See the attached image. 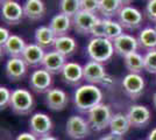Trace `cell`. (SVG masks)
Segmentation results:
<instances>
[{
	"label": "cell",
	"mask_w": 156,
	"mask_h": 140,
	"mask_svg": "<svg viewBox=\"0 0 156 140\" xmlns=\"http://www.w3.org/2000/svg\"><path fill=\"white\" fill-rule=\"evenodd\" d=\"M26 62L21 57H14V59H8V61L5 64V74L7 78L11 82H19L21 81L27 73Z\"/></svg>",
	"instance_id": "cell-18"
},
{
	"label": "cell",
	"mask_w": 156,
	"mask_h": 140,
	"mask_svg": "<svg viewBox=\"0 0 156 140\" xmlns=\"http://www.w3.org/2000/svg\"><path fill=\"white\" fill-rule=\"evenodd\" d=\"M154 28H155V31H156V25H155V27H154Z\"/></svg>",
	"instance_id": "cell-44"
},
{
	"label": "cell",
	"mask_w": 156,
	"mask_h": 140,
	"mask_svg": "<svg viewBox=\"0 0 156 140\" xmlns=\"http://www.w3.org/2000/svg\"><path fill=\"white\" fill-rule=\"evenodd\" d=\"M99 9V0H80V11L96 14Z\"/></svg>",
	"instance_id": "cell-32"
},
{
	"label": "cell",
	"mask_w": 156,
	"mask_h": 140,
	"mask_svg": "<svg viewBox=\"0 0 156 140\" xmlns=\"http://www.w3.org/2000/svg\"><path fill=\"white\" fill-rule=\"evenodd\" d=\"M146 87L144 78L140 74H127L122 80V89L132 100L139 99Z\"/></svg>",
	"instance_id": "cell-8"
},
{
	"label": "cell",
	"mask_w": 156,
	"mask_h": 140,
	"mask_svg": "<svg viewBox=\"0 0 156 140\" xmlns=\"http://www.w3.org/2000/svg\"><path fill=\"white\" fill-rule=\"evenodd\" d=\"M127 118L129 120L132 127L135 128H143L146 127L150 121L151 114L149 109L144 105H132L127 112Z\"/></svg>",
	"instance_id": "cell-13"
},
{
	"label": "cell",
	"mask_w": 156,
	"mask_h": 140,
	"mask_svg": "<svg viewBox=\"0 0 156 140\" xmlns=\"http://www.w3.org/2000/svg\"><path fill=\"white\" fill-rule=\"evenodd\" d=\"M91 35L93 38H105V26L104 19H99L98 22L92 28Z\"/></svg>",
	"instance_id": "cell-34"
},
{
	"label": "cell",
	"mask_w": 156,
	"mask_h": 140,
	"mask_svg": "<svg viewBox=\"0 0 156 140\" xmlns=\"http://www.w3.org/2000/svg\"><path fill=\"white\" fill-rule=\"evenodd\" d=\"M86 53L91 61L104 64L107 61H110L113 54L115 53L113 41L106 38H92L87 43Z\"/></svg>",
	"instance_id": "cell-2"
},
{
	"label": "cell",
	"mask_w": 156,
	"mask_h": 140,
	"mask_svg": "<svg viewBox=\"0 0 156 140\" xmlns=\"http://www.w3.org/2000/svg\"><path fill=\"white\" fill-rule=\"evenodd\" d=\"M65 64H66V57L56 50H51L46 53L41 66L51 75H57L62 73Z\"/></svg>",
	"instance_id": "cell-17"
},
{
	"label": "cell",
	"mask_w": 156,
	"mask_h": 140,
	"mask_svg": "<svg viewBox=\"0 0 156 140\" xmlns=\"http://www.w3.org/2000/svg\"><path fill=\"white\" fill-rule=\"evenodd\" d=\"M15 140H39L36 135H34L32 132H23V133H20Z\"/></svg>",
	"instance_id": "cell-37"
},
{
	"label": "cell",
	"mask_w": 156,
	"mask_h": 140,
	"mask_svg": "<svg viewBox=\"0 0 156 140\" xmlns=\"http://www.w3.org/2000/svg\"><path fill=\"white\" fill-rule=\"evenodd\" d=\"M22 7L25 16L32 21L40 20L46 14V5L43 0H26Z\"/></svg>",
	"instance_id": "cell-22"
},
{
	"label": "cell",
	"mask_w": 156,
	"mask_h": 140,
	"mask_svg": "<svg viewBox=\"0 0 156 140\" xmlns=\"http://www.w3.org/2000/svg\"><path fill=\"white\" fill-rule=\"evenodd\" d=\"M120 1V4L122 5V6H129L130 2L133 1V0H119Z\"/></svg>",
	"instance_id": "cell-41"
},
{
	"label": "cell",
	"mask_w": 156,
	"mask_h": 140,
	"mask_svg": "<svg viewBox=\"0 0 156 140\" xmlns=\"http://www.w3.org/2000/svg\"><path fill=\"white\" fill-rule=\"evenodd\" d=\"M147 140H156V127L155 128H153L151 131H150V133L148 134V138Z\"/></svg>",
	"instance_id": "cell-39"
},
{
	"label": "cell",
	"mask_w": 156,
	"mask_h": 140,
	"mask_svg": "<svg viewBox=\"0 0 156 140\" xmlns=\"http://www.w3.org/2000/svg\"><path fill=\"white\" fill-rule=\"evenodd\" d=\"M83 69H84V80L89 84L106 85L108 83H112L111 77L108 76V74L106 73L105 67L101 63L90 60L89 62H86L85 66H83Z\"/></svg>",
	"instance_id": "cell-5"
},
{
	"label": "cell",
	"mask_w": 156,
	"mask_h": 140,
	"mask_svg": "<svg viewBox=\"0 0 156 140\" xmlns=\"http://www.w3.org/2000/svg\"><path fill=\"white\" fill-rule=\"evenodd\" d=\"M23 7L18 1H7L1 4V19L7 25H18L23 19Z\"/></svg>",
	"instance_id": "cell-10"
},
{
	"label": "cell",
	"mask_w": 156,
	"mask_h": 140,
	"mask_svg": "<svg viewBox=\"0 0 156 140\" xmlns=\"http://www.w3.org/2000/svg\"><path fill=\"white\" fill-rule=\"evenodd\" d=\"M7 1H11V0H0V2H1V4H4V2H7Z\"/></svg>",
	"instance_id": "cell-43"
},
{
	"label": "cell",
	"mask_w": 156,
	"mask_h": 140,
	"mask_svg": "<svg viewBox=\"0 0 156 140\" xmlns=\"http://www.w3.org/2000/svg\"><path fill=\"white\" fill-rule=\"evenodd\" d=\"M61 13L73 18L80 11V0H61L59 2Z\"/></svg>",
	"instance_id": "cell-30"
},
{
	"label": "cell",
	"mask_w": 156,
	"mask_h": 140,
	"mask_svg": "<svg viewBox=\"0 0 156 140\" xmlns=\"http://www.w3.org/2000/svg\"><path fill=\"white\" fill-rule=\"evenodd\" d=\"M11 35L12 34L9 33V31L7 29V28H5V27H0V46L2 47L5 43H6L7 41H8V39L11 38Z\"/></svg>",
	"instance_id": "cell-36"
},
{
	"label": "cell",
	"mask_w": 156,
	"mask_h": 140,
	"mask_svg": "<svg viewBox=\"0 0 156 140\" xmlns=\"http://www.w3.org/2000/svg\"><path fill=\"white\" fill-rule=\"evenodd\" d=\"M71 26H72L71 18L63 13H61V12L57 13L56 15H54L51 18V20H50V23H49V27L51 28V31L56 35V38L68 35Z\"/></svg>",
	"instance_id": "cell-21"
},
{
	"label": "cell",
	"mask_w": 156,
	"mask_h": 140,
	"mask_svg": "<svg viewBox=\"0 0 156 140\" xmlns=\"http://www.w3.org/2000/svg\"><path fill=\"white\" fill-rule=\"evenodd\" d=\"M52 84V75L46 69L41 68L34 70L29 77V85L34 92L47 93Z\"/></svg>",
	"instance_id": "cell-9"
},
{
	"label": "cell",
	"mask_w": 156,
	"mask_h": 140,
	"mask_svg": "<svg viewBox=\"0 0 156 140\" xmlns=\"http://www.w3.org/2000/svg\"><path fill=\"white\" fill-rule=\"evenodd\" d=\"M98 20H99V18L96 14L79 11L72 18V26L77 33L82 34V35H89V34H91L92 28L98 22Z\"/></svg>",
	"instance_id": "cell-11"
},
{
	"label": "cell",
	"mask_w": 156,
	"mask_h": 140,
	"mask_svg": "<svg viewBox=\"0 0 156 140\" xmlns=\"http://www.w3.org/2000/svg\"><path fill=\"white\" fill-rule=\"evenodd\" d=\"M144 57V70L150 74H156V49L150 50L143 55Z\"/></svg>",
	"instance_id": "cell-31"
},
{
	"label": "cell",
	"mask_w": 156,
	"mask_h": 140,
	"mask_svg": "<svg viewBox=\"0 0 156 140\" xmlns=\"http://www.w3.org/2000/svg\"><path fill=\"white\" fill-rule=\"evenodd\" d=\"M139 48L146 52L156 49V31L153 27H146L137 35Z\"/></svg>",
	"instance_id": "cell-25"
},
{
	"label": "cell",
	"mask_w": 156,
	"mask_h": 140,
	"mask_svg": "<svg viewBox=\"0 0 156 140\" xmlns=\"http://www.w3.org/2000/svg\"><path fill=\"white\" fill-rule=\"evenodd\" d=\"M124 64L130 74H140L144 70V57L140 53H132L124 57Z\"/></svg>",
	"instance_id": "cell-28"
},
{
	"label": "cell",
	"mask_w": 156,
	"mask_h": 140,
	"mask_svg": "<svg viewBox=\"0 0 156 140\" xmlns=\"http://www.w3.org/2000/svg\"><path fill=\"white\" fill-rule=\"evenodd\" d=\"M112 116L110 106L101 103L87 112V121L93 131L100 132L110 127Z\"/></svg>",
	"instance_id": "cell-3"
},
{
	"label": "cell",
	"mask_w": 156,
	"mask_h": 140,
	"mask_svg": "<svg viewBox=\"0 0 156 140\" xmlns=\"http://www.w3.org/2000/svg\"><path fill=\"white\" fill-rule=\"evenodd\" d=\"M153 104H154V106L156 107V92L154 93V96H153Z\"/></svg>",
	"instance_id": "cell-42"
},
{
	"label": "cell",
	"mask_w": 156,
	"mask_h": 140,
	"mask_svg": "<svg viewBox=\"0 0 156 140\" xmlns=\"http://www.w3.org/2000/svg\"><path fill=\"white\" fill-rule=\"evenodd\" d=\"M103 92L101 90L93 84H84L76 89L73 95V103L78 111L89 112L93 107L101 104Z\"/></svg>",
	"instance_id": "cell-1"
},
{
	"label": "cell",
	"mask_w": 156,
	"mask_h": 140,
	"mask_svg": "<svg viewBox=\"0 0 156 140\" xmlns=\"http://www.w3.org/2000/svg\"><path fill=\"white\" fill-rule=\"evenodd\" d=\"M98 140H124L122 139V137H120V135H115V134H107V135H105V137H101L100 139Z\"/></svg>",
	"instance_id": "cell-38"
},
{
	"label": "cell",
	"mask_w": 156,
	"mask_h": 140,
	"mask_svg": "<svg viewBox=\"0 0 156 140\" xmlns=\"http://www.w3.org/2000/svg\"><path fill=\"white\" fill-rule=\"evenodd\" d=\"M122 7L119 0H99L98 12L104 16V19H112L119 14Z\"/></svg>",
	"instance_id": "cell-27"
},
{
	"label": "cell",
	"mask_w": 156,
	"mask_h": 140,
	"mask_svg": "<svg viewBox=\"0 0 156 140\" xmlns=\"http://www.w3.org/2000/svg\"><path fill=\"white\" fill-rule=\"evenodd\" d=\"M104 26L105 38L111 41H114L124 34V27L120 25L119 21H114L113 19H104Z\"/></svg>",
	"instance_id": "cell-29"
},
{
	"label": "cell",
	"mask_w": 156,
	"mask_h": 140,
	"mask_svg": "<svg viewBox=\"0 0 156 140\" xmlns=\"http://www.w3.org/2000/svg\"><path fill=\"white\" fill-rule=\"evenodd\" d=\"M52 48H54V50H56L59 54H62L63 56L68 57V56H71L75 54L76 49H77V42L73 38L69 36V35L58 36V38H56Z\"/></svg>",
	"instance_id": "cell-24"
},
{
	"label": "cell",
	"mask_w": 156,
	"mask_h": 140,
	"mask_svg": "<svg viewBox=\"0 0 156 140\" xmlns=\"http://www.w3.org/2000/svg\"><path fill=\"white\" fill-rule=\"evenodd\" d=\"M12 91L6 87H0V107L1 110H5L8 105H11Z\"/></svg>",
	"instance_id": "cell-33"
},
{
	"label": "cell",
	"mask_w": 156,
	"mask_h": 140,
	"mask_svg": "<svg viewBox=\"0 0 156 140\" xmlns=\"http://www.w3.org/2000/svg\"><path fill=\"white\" fill-rule=\"evenodd\" d=\"M66 134L76 140L85 139L91 133V126L89 121L79 116H71L66 120V127H65Z\"/></svg>",
	"instance_id": "cell-7"
},
{
	"label": "cell",
	"mask_w": 156,
	"mask_h": 140,
	"mask_svg": "<svg viewBox=\"0 0 156 140\" xmlns=\"http://www.w3.org/2000/svg\"><path fill=\"white\" fill-rule=\"evenodd\" d=\"M44 102L47 106L52 111H63L69 104V97L64 90L54 88L46 93Z\"/></svg>",
	"instance_id": "cell-16"
},
{
	"label": "cell",
	"mask_w": 156,
	"mask_h": 140,
	"mask_svg": "<svg viewBox=\"0 0 156 140\" xmlns=\"http://www.w3.org/2000/svg\"><path fill=\"white\" fill-rule=\"evenodd\" d=\"M29 128L30 132L37 138L44 137L50 133V131L52 130V120L46 113H34L29 119Z\"/></svg>",
	"instance_id": "cell-12"
},
{
	"label": "cell",
	"mask_w": 156,
	"mask_h": 140,
	"mask_svg": "<svg viewBox=\"0 0 156 140\" xmlns=\"http://www.w3.org/2000/svg\"><path fill=\"white\" fill-rule=\"evenodd\" d=\"M113 46H114L115 54H118L121 57H126L127 55L136 52L139 48V42L135 36L124 33L113 41Z\"/></svg>",
	"instance_id": "cell-14"
},
{
	"label": "cell",
	"mask_w": 156,
	"mask_h": 140,
	"mask_svg": "<svg viewBox=\"0 0 156 140\" xmlns=\"http://www.w3.org/2000/svg\"><path fill=\"white\" fill-rule=\"evenodd\" d=\"M34 97L27 89H15L12 91L11 105L14 113L16 114H28L34 109Z\"/></svg>",
	"instance_id": "cell-4"
},
{
	"label": "cell",
	"mask_w": 156,
	"mask_h": 140,
	"mask_svg": "<svg viewBox=\"0 0 156 140\" xmlns=\"http://www.w3.org/2000/svg\"><path fill=\"white\" fill-rule=\"evenodd\" d=\"M39 140H58L56 137H54V135H50V134H48V135H44V137H41L39 138Z\"/></svg>",
	"instance_id": "cell-40"
},
{
	"label": "cell",
	"mask_w": 156,
	"mask_h": 140,
	"mask_svg": "<svg viewBox=\"0 0 156 140\" xmlns=\"http://www.w3.org/2000/svg\"><path fill=\"white\" fill-rule=\"evenodd\" d=\"M118 20L125 29L135 31L142 26L143 15L136 7L129 5V6H124L120 9L118 14Z\"/></svg>",
	"instance_id": "cell-6"
},
{
	"label": "cell",
	"mask_w": 156,
	"mask_h": 140,
	"mask_svg": "<svg viewBox=\"0 0 156 140\" xmlns=\"http://www.w3.org/2000/svg\"><path fill=\"white\" fill-rule=\"evenodd\" d=\"M146 15L149 20L156 22V0H148L146 5Z\"/></svg>",
	"instance_id": "cell-35"
},
{
	"label": "cell",
	"mask_w": 156,
	"mask_h": 140,
	"mask_svg": "<svg viewBox=\"0 0 156 140\" xmlns=\"http://www.w3.org/2000/svg\"><path fill=\"white\" fill-rule=\"evenodd\" d=\"M61 76L63 82L68 85L76 87L84 80V69L77 62H66Z\"/></svg>",
	"instance_id": "cell-15"
},
{
	"label": "cell",
	"mask_w": 156,
	"mask_h": 140,
	"mask_svg": "<svg viewBox=\"0 0 156 140\" xmlns=\"http://www.w3.org/2000/svg\"><path fill=\"white\" fill-rule=\"evenodd\" d=\"M129 127L132 126L129 124V120L127 118V114L119 112V113H115L112 116V119H111L110 123V130L112 134L122 137L124 134L128 132Z\"/></svg>",
	"instance_id": "cell-26"
},
{
	"label": "cell",
	"mask_w": 156,
	"mask_h": 140,
	"mask_svg": "<svg viewBox=\"0 0 156 140\" xmlns=\"http://www.w3.org/2000/svg\"><path fill=\"white\" fill-rule=\"evenodd\" d=\"M26 42L19 35L12 34L6 43L1 47V52H4L9 59L14 57H22V54L26 49Z\"/></svg>",
	"instance_id": "cell-19"
},
{
	"label": "cell",
	"mask_w": 156,
	"mask_h": 140,
	"mask_svg": "<svg viewBox=\"0 0 156 140\" xmlns=\"http://www.w3.org/2000/svg\"><path fill=\"white\" fill-rule=\"evenodd\" d=\"M34 39H35V43L37 46L46 49L49 47H54V43L56 40V35L54 34V32L49 26H40L35 31Z\"/></svg>",
	"instance_id": "cell-23"
},
{
	"label": "cell",
	"mask_w": 156,
	"mask_h": 140,
	"mask_svg": "<svg viewBox=\"0 0 156 140\" xmlns=\"http://www.w3.org/2000/svg\"><path fill=\"white\" fill-rule=\"evenodd\" d=\"M44 49L37 46L36 43H29L26 46V49L22 54V60L26 62L28 67H39L42 64L44 59Z\"/></svg>",
	"instance_id": "cell-20"
}]
</instances>
